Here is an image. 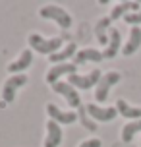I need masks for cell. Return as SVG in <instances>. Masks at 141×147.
<instances>
[{
  "label": "cell",
  "instance_id": "cell-5",
  "mask_svg": "<svg viewBox=\"0 0 141 147\" xmlns=\"http://www.w3.org/2000/svg\"><path fill=\"white\" fill-rule=\"evenodd\" d=\"M101 78H103V72H101V70H93V72H89L87 76H79V74L68 76V83H70L72 87H77V89H91L93 85L99 83Z\"/></svg>",
  "mask_w": 141,
  "mask_h": 147
},
{
  "label": "cell",
  "instance_id": "cell-4",
  "mask_svg": "<svg viewBox=\"0 0 141 147\" xmlns=\"http://www.w3.org/2000/svg\"><path fill=\"white\" fill-rule=\"evenodd\" d=\"M27 81H29V78H27L25 74H14L12 78H8L6 83H4V87H2V99H4V105L6 103H14L17 89L21 87V85H25Z\"/></svg>",
  "mask_w": 141,
  "mask_h": 147
},
{
  "label": "cell",
  "instance_id": "cell-3",
  "mask_svg": "<svg viewBox=\"0 0 141 147\" xmlns=\"http://www.w3.org/2000/svg\"><path fill=\"white\" fill-rule=\"evenodd\" d=\"M120 80H122V74L120 72H106V74H103V78H101L99 83H97L95 99L99 101V103H104L106 97H108V93H110V87L116 85Z\"/></svg>",
  "mask_w": 141,
  "mask_h": 147
},
{
  "label": "cell",
  "instance_id": "cell-10",
  "mask_svg": "<svg viewBox=\"0 0 141 147\" xmlns=\"http://www.w3.org/2000/svg\"><path fill=\"white\" fill-rule=\"evenodd\" d=\"M62 141V130L54 120L46 122V138H45V147H58Z\"/></svg>",
  "mask_w": 141,
  "mask_h": 147
},
{
  "label": "cell",
  "instance_id": "cell-2",
  "mask_svg": "<svg viewBox=\"0 0 141 147\" xmlns=\"http://www.w3.org/2000/svg\"><path fill=\"white\" fill-rule=\"evenodd\" d=\"M39 16L45 18V20L56 22L62 29L72 27V16L68 14L64 8H60V6H45V8H41V10H39Z\"/></svg>",
  "mask_w": 141,
  "mask_h": 147
},
{
  "label": "cell",
  "instance_id": "cell-14",
  "mask_svg": "<svg viewBox=\"0 0 141 147\" xmlns=\"http://www.w3.org/2000/svg\"><path fill=\"white\" fill-rule=\"evenodd\" d=\"M33 62V52L29 51V49H25V51L19 54V58L15 60V62H12V64H8V72H23V70H27L29 68V64Z\"/></svg>",
  "mask_w": 141,
  "mask_h": 147
},
{
  "label": "cell",
  "instance_id": "cell-11",
  "mask_svg": "<svg viewBox=\"0 0 141 147\" xmlns=\"http://www.w3.org/2000/svg\"><path fill=\"white\" fill-rule=\"evenodd\" d=\"M46 112H48V116L56 122V124H72V122H75L77 120V116H75V112H64V110H60L56 105H48L46 107Z\"/></svg>",
  "mask_w": 141,
  "mask_h": 147
},
{
  "label": "cell",
  "instance_id": "cell-6",
  "mask_svg": "<svg viewBox=\"0 0 141 147\" xmlns=\"http://www.w3.org/2000/svg\"><path fill=\"white\" fill-rule=\"evenodd\" d=\"M52 91L54 93H60V95L66 97L68 105L72 107V109H77L79 105H81V99H79V95H77V91H75V87H72L68 81H56L54 85H52Z\"/></svg>",
  "mask_w": 141,
  "mask_h": 147
},
{
  "label": "cell",
  "instance_id": "cell-9",
  "mask_svg": "<svg viewBox=\"0 0 141 147\" xmlns=\"http://www.w3.org/2000/svg\"><path fill=\"white\" fill-rule=\"evenodd\" d=\"M104 56L103 52H99L97 49H83V51H77L74 56V66H81V64H85V62H101Z\"/></svg>",
  "mask_w": 141,
  "mask_h": 147
},
{
  "label": "cell",
  "instance_id": "cell-1",
  "mask_svg": "<svg viewBox=\"0 0 141 147\" xmlns=\"http://www.w3.org/2000/svg\"><path fill=\"white\" fill-rule=\"evenodd\" d=\"M62 37H52V39H43L41 35H37V33H31L29 35V45L33 51L41 52V54H48V56H52L54 52L60 51V47H62Z\"/></svg>",
  "mask_w": 141,
  "mask_h": 147
},
{
  "label": "cell",
  "instance_id": "cell-17",
  "mask_svg": "<svg viewBox=\"0 0 141 147\" xmlns=\"http://www.w3.org/2000/svg\"><path fill=\"white\" fill-rule=\"evenodd\" d=\"M74 56H75V43H70V45H66L62 51L54 52L52 56H48V60L54 62V64H64L68 58H74Z\"/></svg>",
  "mask_w": 141,
  "mask_h": 147
},
{
  "label": "cell",
  "instance_id": "cell-21",
  "mask_svg": "<svg viewBox=\"0 0 141 147\" xmlns=\"http://www.w3.org/2000/svg\"><path fill=\"white\" fill-rule=\"evenodd\" d=\"M79 147H101V140H97V138H93V140H87V141H83Z\"/></svg>",
  "mask_w": 141,
  "mask_h": 147
},
{
  "label": "cell",
  "instance_id": "cell-13",
  "mask_svg": "<svg viewBox=\"0 0 141 147\" xmlns=\"http://www.w3.org/2000/svg\"><path fill=\"white\" fill-rule=\"evenodd\" d=\"M118 51H120V31L110 27V31H108V45L104 49L103 56L104 58H114L118 54Z\"/></svg>",
  "mask_w": 141,
  "mask_h": 147
},
{
  "label": "cell",
  "instance_id": "cell-7",
  "mask_svg": "<svg viewBox=\"0 0 141 147\" xmlns=\"http://www.w3.org/2000/svg\"><path fill=\"white\" fill-rule=\"evenodd\" d=\"M87 112L91 114V118H95L99 122H110V120H114L116 114H118L116 107H106V109H103V107L93 105V103L87 105Z\"/></svg>",
  "mask_w": 141,
  "mask_h": 147
},
{
  "label": "cell",
  "instance_id": "cell-20",
  "mask_svg": "<svg viewBox=\"0 0 141 147\" xmlns=\"http://www.w3.org/2000/svg\"><path fill=\"white\" fill-rule=\"evenodd\" d=\"M124 20H126V23H130V25H137L139 27V23H141V10L139 12H130L128 16H124Z\"/></svg>",
  "mask_w": 141,
  "mask_h": 147
},
{
  "label": "cell",
  "instance_id": "cell-16",
  "mask_svg": "<svg viewBox=\"0 0 141 147\" xmlns=\"http://www.w3.org/2000/svg\"><path fill=\"white\" fill-rule=\"evenodd\" d=\"M110 23H112V20L110 18H101L99 22H97V25H95V35H97V41L101 45H108V37H106V31H110Z\"/></svg>",
  "mask_w": 141,
  "mask_h": 147
},
{
  "label": "cell",
  "instance_id": "cell-19",
  "mask_svg": "<svg viewBox=\"0 0 141 147\" xmlns=\"http://www.w3.org/2000/svg\"><path fill=\"white\" fill-rule=\"evenodd\" d=\"M137 132H141V120H134V122L126 124L122 128V141H124V143H130Z\"/></svg>",
  "mask_w": 141,
  "mask_h": 147
},
{
  "label": "cell",
  "instance_id": "cell-18",
  "mask_svg": "<svg viewBox=\"0 0 141 147\" xmlns=\"http://www.w3.org/2000/svg\"><path fill=\"white\" fill-rule=\"evenodd\" d=\"M130 10H135V12H137V10H139V4H137V2H122V4H118V6L112 10L108 18H110L112 22H114V20H120L122 16L130 14Z\"/></svg>",
  "mask_w": 141,
  "mask_h": 147
},
{
  "label": "cell",
  "instance_id": "cell-8",
  "mask_svg": "<svg viewBox=\"0 0 141 147\" xmlns=\"http://www.w3.org/2000/svg\"><path fill=\"white\" fill-rule=\"evenodd\" d=\"M75 72H77V66H74V64H68V62H64V64H54V66L48 70V74H46V81H48L50 85H54V83L58 81L60 76H64V74L74 76Z\"/></svg>",
  "mask_w": 141,
  "mask_h": 147
},
{
  "label": "cell",
  "instance_id": "cell-15",
  "mask_svg": "<svg viewBox=\"0 0 141 147\" xmlns=\"http://www.w3.org/2000/svg\"><path fill=\"white\" fill-rule=\"evenodd\" d=\"M116 110L124 118H135V120H141V109L139 107H132L130 103H126L124 99H118L116 101Z\"/></svg>",
  "mask_w": 141,
  "mask_h": 147
},
{
  "label": "cell",
  "instance_id": "cell-12",
  "mask_svg": "<svg viewBox=\"0 0 141 147\" xmlns=\"http://www.w3.org/2000/svg\"><path fill=\"white\" fill-rule=\"evenodd\" d=\"M141 47V27H132L130 31V41L126 43V47L122 49V54L124 56H132L134 52H137V49Z\"/></svg>",
  "mask_w": 141,
  "mask_h": 147
}]
</instances>
